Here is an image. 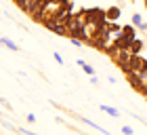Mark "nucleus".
Instances as JSON below:
<instances>
[{"label": "nucleus", "mask_w": 147, "mask_h": 135, "mask_svg": "<svg viewBox=\"0 0 147 135\" xmlns=\"http://www.w3.org/2000/svg\"><path fill=\"white\" fill-rule=\"evenodd\" d=\"M137 38V32H135V25H124L122 30H120V34H118V40H116V46L118 49H128L130 46V42Z\"/></svg>", "instance_id": "f257e3e1"}, {"label": "nucleus", "mask_w": 147, "mask_h": 135, "mask_svg": "<svg viewBox=\"0 0 147 135\" xmlns=\"http://www.w3.org/2000/svg\"><path fill=\"white\" fill-rule=\"evenodd\" d=\"M86 19L92 23H107V19H105V11L103 9H86Z\"/></svg>", "instance_id": "f03ea898"}, {"label": "nucleus", "mask_w": 147, "mask_h": 135, "mask_svg": "<svg viewBox=\"0 0 147 135\" xmlns=\"http://www.w3.org/2000/svg\"><path fill=\"white\" fill-rule=\"evenodd\" d=\"M143 46H145V42H143V40H141V38H135V40H132V42H130V46H128V51L132 53V55H141Z\"/></svg>", "instance_id": "7ed1b4c3"}, {"label": "nucleus", "mask_w": 147, "mask_h": 135, "mask_svg": "<svg viewBox=\"0 0 147 135\" xmlns=\"http://www.w3.org/2000/svg\"><path fill=\"white\" fill-rule=\"evenodd\" d=\"M122 15V11H120V6H109L107 11H105V19L107 21H118V17Z\"/></svg>", "instance_id": "20e7f679"}, {"label": "nucleus", "mask_w": 147, "mask_h": 135, "mask_svg": "<svg viewBox=\"0 0 147 135\" xmlns=\"http://www.w3.org/2000/svg\"><path fill=\"white\" fill-rule=\"evenodd\" d=\"M132 25H135V28H139L141 32H147V23L143 21L141 13H135V15H132Z\"/></svg>", "instance_id": "39448f33"}, {"label": "nucleus", "mask_w": 147, "mask_h": 135, "mask_svg": "<svg viewBox=\"0 0 147 135\" xmlns=\"http://www.w3.org/2000/svg\"><path fill=\"white\" fill-rule=\"evenodd\" d=\"M76 63L84 70V74H88V76H92V74H95V68H92L88 61H84V59H76Z\"/></svg>", "instance_id": "423d86ee"}, {"label": "nucleus", "mask_w": 147, "mask_h": 135, "mask_svg": "<svg viewBox=\"0 0 147 135\" xmlns=\"http://www.w3.org/2000/svg\"><path fill=\"white\" fill-rule=\"evenodd\" d=\"M76 118L80 120V123H84V125H88V127H90V129H97V131H101V133H107V131H105V129H103V127H99L97 123H90V120H88V118H82V116H76Z\"/></svg>", "instance_id": "0eeeda50"}, {"label": "nucleus", "mask_w": 147, "mask_h": 135, "mask_svg": "<svg viewBox=\"0 0 147 135\" xmlns=\"http://www.w3.org/2000/svg\"><path fill=\"white\" fill-rule=\"evenodd\" d=\"M99 108H101L103 112H107L111 118H118V116H120V110H116V108H111V106H105V104H101Z\"/></svg>", "instance_id": "6e6552de"}, {"label": "nucleus", "mask_w": 147, "mask_h": 135, "mask_svg": "<svg viewBox=\"0 0 147 135\" xmlns=\"http://www.w3.org/2000/svg\"><path fill=\"white\" fill-rule=\"evenodd\" d=\"M0 44H4L6 49H11V51H19V46H17V42H13L11 38H0Z\"/></svg>", "instance_id": "1a4fd4ad"}, {"label": "nucleus", "mask_w": 147, "mask_h": 135, "mask_svg": "<svg viewBox=\"0 0 147 135\" xmlns=\"http://www.w3.org/2000/svg\"><path fill=\"white\" fill-rule=\"evenodd\" d=\"M25 120H28V123H30V125H34V123H36V120H38V118H36V114H32V112H30V114H28V116H25Z\"/></svg>", "instance_id": "9d476101"}, {"label": "nucleus", "mask_w": 147, "mask_h": 135, "mask_svg": "<svg viewBox=\"0 0 147 135\" xmlns=\"http://www.w3.org/2000/svg\"><path fill=\"white\" fill-rule=\"evenodd\" d=\"M122 133H126V135H132V133H135V129H132V127H128V125H124V127H122Z\"/></svg>", "instance_id": "9b49d317"}, {"label": "nucleus", "mask_w": 147, "mask_h": 135, "mask_svg": "<svg viewBox=\"0 0 147 135\" xmlns=\"http://www.w3.org/2000/svg\"><path fill=\"white\" fill-rule=\"evenodd\" d=\"M53 57H55V61H57L59 65H63V57H61V55H59V53H57V51H55V53H53Z\"/></svg>", "instance_id": "f8f14e48"}, {"label": "nucleus", "mask_w": 147, "mask_h": 135, "mask_svg": "<svg viewBox=\"0 0 147 135\" xmlns=\"http://www.w3.org/2000/svg\"><path fill=\"white\" fill-rule=\"evenodd\" d=\"M90 85H99V80H97V76H95V74L90 76Z\"/></svg>", "instance_id": "ddd939ff"}, {"label": "nucleus", "mask_w": 147, "mask_h": 135, "mask_svg": "<svg viewBox=\"0 0 147 135\" xmlns=\"http://www.w3.org/2000/svg\"><path fill=\"white\" fill-rule=\"evenodd\" d=\"M143 2H145V9H147V0H143Z\"/></svg>", "instance_id": "4468645a"}, {"label": "nucleus", "mask_w": 147, "mask_h": 135, "mask_svg": "<svg viewBox=\"0 0 147 135\" xmlns=\"http://www.w3.org/2000/svg\"><path fill=\"white\" fill-rule=\"evenodd\" d=\"M132 2H137V0H132Z\"/></svg>", "instance_id": "2eb2a0df"}]
</instances>
